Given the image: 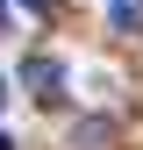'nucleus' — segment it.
Returning a JSON list of instances; mask_svg holds the SVG:
<instances>
[{
  "instance_id": "obj_1",
  "label": "nucleus",
  "mask_w": 143,
  "mask_h": 150,
  "mask_svg": "<svg viewBox=\"0 0 143 150\" xmlns=\"http://www.w3.org/2000/svg\"><path fill=\"white\" fill-rule=\"evenodd\" d=\"M22 86L36 93V100H57V93H64V64L57 57H29L22 64Z\"/></svg>"
},
{
  "instance_id": "obj_2",
  "label": "nucleus",
  "mask_w": 143,
  "mask_h": 150,
  "mask_svg": "<svg viewBox=\"0 0 143 150\" xmlns=\"http://www.w3.org/2000/svg\"><path fill=\"white\" fill-rule=\"evenodd\" d=\"M107 22H115L122 36H136L143 29V0H107Z\"/></svg>"
},
{
  "instance_id": "obj_3",
  "label": "nucleus",
  "mask_w": 143,
  "mask_h": 150,
  "mask_svg": "<svg viewBox=\"0 0 143 150\" xmlns=\"http://www.w3.org/2000/svg\"><path fill=\"white\" fill-rule=\"evenodd\" d=\"M22 7H29V14H50V7H57V0H22Z\"/></svg>"
},
{
  "instance_id": "obj_4",
  "label": "nucleus",
  "mask_w": 143,
  "mask_h": 150,
  "mask_svg": "<svg viewBox=\"0 0 143 150\" xmlns=\"http://www.w3.org/2000/svg\"><path fill=\"white\" fill-rule=\"evenodd\" d=\"M0 107H7V71H0Z\"/></svg>"
},
{
  "instance_id": "obj_5",
  "label": "nucleus",
  "mask_w": 143,
  "mask_h": 150,
  "mask_svg": "<svg viewBox=\"0 0 143 150\" xmlns=\"http://www.w3.org/2000/svg\"><path fill=\"white\" fill-rule=\"evenodd\" d=\"M0 29H7V0H0Z\"/></svg>"
},
{
  "instance_id": "obj_6",
  "label": "nucleus",
  "mask_w": 143,
  "mask_h": 150,
  "mask_svg": "<svg viewBox=\"0 0 143 150\" xmlns=\"http://www.w3.org/2000/svg\"><path fill=\"white\" fill-rule=\"evenodd\" d=\"M0 150H14V143H7V136H0Z\"/></svg>"
}]
</instances>
